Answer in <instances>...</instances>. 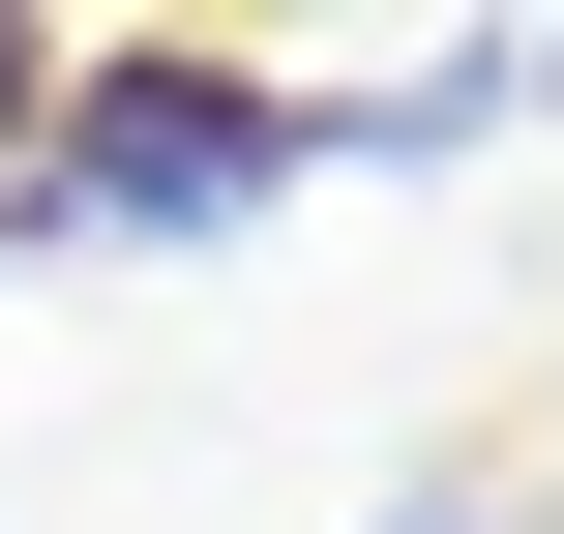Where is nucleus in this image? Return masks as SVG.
Returning <instances> with one entry per match:
<instances>
[{
	"label": "nucleus",
	"instance_id": "obj_5",
	"mask_svg": "<svg viewBox=\"0 0 564 534\" xmlns=\"http://www.w3.org/2000/svg\"><path fill=\"white\" fill-rule=\"evenodd\" d=\"M535 119H564V30H535Z\"/></svg>",
	"mask_w": 564,
	"mask_h": 534
},
{
	"label": "nucleus",
	"instance_id": "obj_4",
	"mask_svg": "<svg viewBox=\"0 0 564 534\" xmlns=\"http://www.w3.org/2000/svg\"><path fill=\"white\" fill-rule=\"evenodd\" d=\"M30 89H59V30H0V149H30Z\"/></svg>",
	"mask_w": 564,
	"mask_h": 534
},
{
	"label": "nucleus",
	"instance_id": "obj_2",
	"mask_svg": "<svg viewBox=\"0 0 564 534\" xmlns=\"http://www.w3.org/2000/svg\"><path fill=\"white\" fill-rule=\"evenodd\" d=\"M297 119H327V178H357V149H506V119H535V30H387V59H327Z\"/></svg>",
	"mask_w": 564,
	"mask_h": 534
},
{
	"label": "nucleus",
	"instance_id": "obj_1",
	"mask_svg": "<svg viewBox=\"0 0 564 534\" xmlns=\"http://www.w3.org/2000/svg\"><path fill=\"white\" fill-rule=\"evenodd\" d=\"M327 178L297 59H208V30H59L30 149H0V268H208Z\"/></svg>",
	"mask_w": 564,
	"mask_h": 534
},
{
	"label": "nucleus",
	"instance_id": "obj_3",
	"mask_svg": "<svg viewBox=\"0 0 564 534\" xmlns=\"http://www.w3.org/2000/svg\"><path fill=\"white\" fill-rule=\"evenodd\" d=\"M357 534H506V505H476V476H416V505H357Z\"/></svg>",
	"mask_w": 564,
	"mask_h": 534
}]
</instances>
